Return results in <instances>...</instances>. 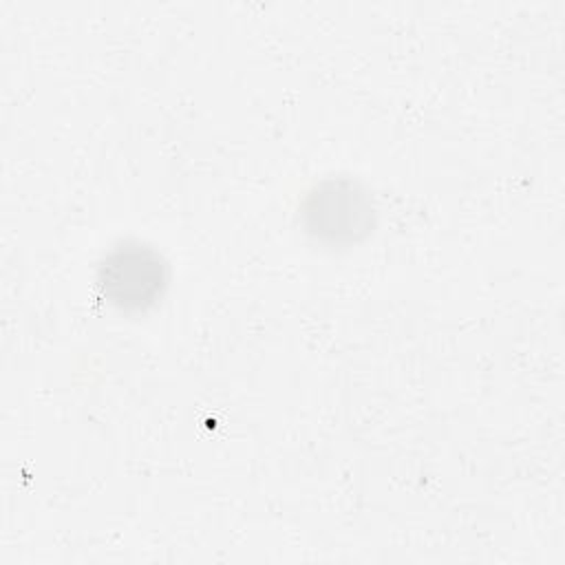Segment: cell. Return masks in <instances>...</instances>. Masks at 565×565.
Here are the masks:
<instances>
[{"label": "cell", "instance_id": "7a4b0ae2", "mask_svg": "<svg viewBox=\"0 0 565 565\" xmlns=\"http://www.w3.org/2000/svg\"><path fill=\"white\" fill-rule=\"evenodd\" d=\"M307 223L316 236L353 241L371 227V201L351 181H327L307 203Z\"/></svg>", "mask_w": 565, "mask_h": 565}, {"label": "cell", "instance_id": "6da1fadb", "mask_svg": "<svg viewBox=\"0 0 565 565\" xmlns=\"http://www.w3.org/2000/svg\"><path fill=\"white\" fill-rule=\"evenodd\" d=\"M102 285L117 307L143 309L161 294L166 265L150 247H117L102 265Z\"/></svg>", "mask_w": 565, "mask_h": 565}]
</instances>
